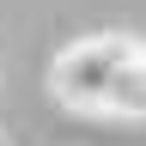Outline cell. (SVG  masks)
Returning <instances> with one entry per match:
<instances>
[{
    "label": "cell",
    "mask_w": 146,
    "mask_h": 146,
    "mask_svg": "<svg viewBox=\"0 0 146 146\" xmlns=\"http://www.w3.org/2000/svg\"><path fill=\"white\" fill-rule=\"evenodd\" d=\"M104 116H146V67H122L104 98Z\"/></svg>",
    "instance_id": "obj_2"
},
{
    "label": "cell",
    "mask_w": 146,
    "mask_h": 146,
    "mask_svg": "<svg viewBox=\"0 0 146 146\" xmlns=\"http://www.w3.org/2000/svg\"><path fill=\"white\" fill-rule=\"evenodd\" d=\"M116 73H122V31H104V36H79L55 55L49 85L67 110H104Z\"/></svg>",
    "instance_id": "obj_1"
}]
</instances>
